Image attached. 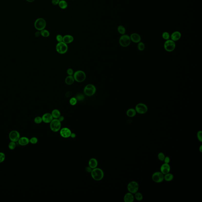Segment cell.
I'll use <instances>...</instances> for the list:
<instances>
[{"instance_id":"cell-1","label":"cell","mask_w":202,"mask_h":202,"mask_svg":"<svg viewBox=\"0 0 202 202\" xmlns=\"http://www.w3.org/2000/svg\"><path fill=\"white\" fill-rule=\"evenodd\" d=\"M91 173L92 178L97 181H101L104 177V172L100 168L96 167L93 169Z\"/></svg>"},{"instance_id":"cell-2","label":"cell","mask_w":202,"mask_h":202,"mask_svg":"<svg viewBox=\"0 0 202 202\" xmlns=\"http://www.w3.org/2000/svg\"><path fill=\"white\" fill-rule=\"evenodd\" d=\"M61 122L58 119H53L50 123V130L54 132H58L61 128Z\"/></svg>"},{"instance_id":"cell-3","label":"cell","mask_w":202,"mask_h":202,"mask_svg":"<svg viewBox=\"0 0 202 202\" xmlns=\"http://www.w3.org/2000/svg\"><path fill=\"white\" fill-rule=\"evenodd\" d=\"M73 77L75 81L78 82H81L85 80L86 75L83 71L77 70L73 73Z\"/></svg>"},{"instance_id":"cell-4","label":"cell","mask_w":202,"mask_h":202,"mask_svg":"<svg viewBox=\"0 0 202 202\" xmlns=\"http://www.w3.org/2000/svg\"><path fill=\"white\" fill-rule=\"evenodd\" d=\"M96 91V89L95 86L91 84H89L85 87L84 92L86 96H91L95 94Z\"/></svg>"},{"instance_id":"cell-5","label":"cell","mask_w":202,"mask_h":202,"mask_svg":"<svg viewBox=\"0 0 202 202\" xmlns=\"http://www.w3.org/2000/svg\"><path fill=\"white\" fill-rule=\"evenodd\" d=\"M57 51L60 54H64L66 53L68 50V46L67 44L64 43L63 41L58 42L56 46Z\"/></svg>"},{"instance_id":"cell-6","label":"cell","mask_w":202,"mask_h":202,"mask_svg":"<svg viewBox=\"0 0 202 202\" xmlns=\"http://www.w3.org/2000/svg\"><path fill=\"white\" fill-rule=\"evenodd\" d=\"M130 36L126 34H124L121 36L119 40V44L123 47H127L131 43Z\"/></svg>"},{"instance_id":"cell-7","label":"cell","mask_w":202,"mask_h":202,"mask_svg":"<svg viewBox=\"0 0 202 202\" xmlns=\"http://www.w3.org/2000/svg\"><path fill=\"white\" fill-rule=\"evenodd\" d=\"M46 26V22L45 20L42 18H39L35 21L34 27L37 30H41L44 29Z\"/></svg>"},{"instance_id":"cell-8","label":"cell","mask_w":202,"mask_h":202,"mask_svg":"<svg viewBox=\"0 0 202 202\" xmlns=\"http://www.w3.org/2000/svg\"><path fill=\"white\" fill-rule=\"evenodd\" d=\"M127 189L129 192L135 194L138 191L139 185L135 181H131L128 184Z\"/></svg>"},{"instance_id":"cell-9","label":"cell","mask_w":202,"mask_h":202,"mask_svg":"<svg viewBox=\"0 0 202 202\" xmlns=\"http://www.w3.org/2000/svg\"><path fill=\"white\" fill-rule=\"evenodd\" d=\"M165 50L167 51L171 52L174 50L176 48L175 43L171 40H166L164 44Z\"/></svg>"},{"instance_id":"cell-10","label":"cell","mask_w":202,"mask_h":202,"mask_svg":"<svg viewBox=\"0 0 202 202\" xmlns=\"http://www.w3.org/2000/svg\"><path fill=\"white\" fill-rule=\"evenodd\" d=\"M164 174L161 172H156L153 174L152 178L155 182L159 183L164 181Z\"/></svg>"},{"instance_id":"cell-11","label":"cell","mask_w":202,"mask_h":202,"mask_svg":"<svg viewBox=\"0 0 202 202\" xmlns=\"http://www.w3.org/2000/svg\"><path fill=\"white\" fill-rule=\"evenodd\" d=\"M135 110L138 113L144 114L147 112L148 107L145 104L139 103L136 105Z\"/></svg>"},{"instance_id":"cell-12","label":"cell","mask_w":202,"mask_h":202,"mask_svg":"<svg viewBox=\"0 0 202 202\" xmlns=\"http://www.w3.org/2000/svg\"><path fill=\"white\" fill-rule=\"evenodd\" d=\"M9 137L11 141L17 142L20 138V134L18 131L12 130L10 133Z\"/></svg>"},{"instance_id":"cell-13","label":"cell","mask_w":202,"mask_h":202,"mask_svg":"<svg viewBox=\"0 0 202 202\" xmlns=\"http://www.w3.org/2000/svg\"><path fill=\"white\" fill-rule=\"evenodd\" d=\"M71 133V130L66 127L62 128L60 130V135L64 138H68L70 137Z\"/></svg>"},{"instance_id":"cell-14","label":"cell","mask_w":202,"mask_h":202,"mask_svg":"<svg viewBox=\"0 0 202 202\" xmlns=\"http://www.w3.org/2000/svg\"><path fill=\"white\" fill-rule=\"evenodd\" d=\"M41 117L42 119L43 122L46 124L50 123L53 119L51 114L48 112L45 113L44 114H43Z\"/></svg>"},{"instance_id":"cell-15","label":"cell","mask_w":202,"mask_h":202,"mask_svg":"<svg viewBox=\"0 0 202 202\" xmlns=\"http://www.w3.org/2000/svg\"><path fill=\"white\" fill-rule=\"evenodd\" d=\"M171 171V167L169 163H164L160 167V172L165 174L169 173Z\"/></svg>"},{"instance_id":"cell-16","label":"cell","mask_w":202,"mask_h":202,"mask_svg":"<svg viewBox=\"0 0 202 202\" xmlns=\"http://www.w3.org/2000/svg\"><path fill=\"white\" fill-rule=\"evenodd\" d=\"M131 41L135 43H138L140 42L141 40V37L137 33H133L130 36Z\"/></svg>"},{"instance_id":"cell-17","label":"cell","mask_w":202,"mask_h":202,"mask_svg":"<svg viewBox=\"0 0 202 202\" xmlns=\"http://www.w3.org/2000/svg\"><path fill=\"white\" fill-rule=\"evenodd\" d=\"M18 142L20 145L25 146L29 144L30 142V140L28 137H23L20 138L19 140L18 141Z\"/></svg>"},{"instance_id":"cell-18","label":"cell","mask_w":202,"mask_h":202,"mask_svg":"<svg viewBox=\"0 0 202 202\" xmlns=\"http://www.w3.org/2000/svg\"><path fill=\"white\" fill-rule=\"evenodd\" d=\"M181 37V34L179 31H175L171 34L170 37L171 40L174 41H177L180 39Z\"/></svg>"},{"instance_id":"cell-19","label":"cell","mask_w":202,"mask_h":202,"mask_svg":"<svg viewBox=\"0 0 202 202\" xmlns=\"http://www.w3.org/2000/svg\"><path fill=\"white\" fill-rule=\"evenodd\" d=\"M133 194L129 192L125 194L124 196V200L125 202H133L134 201V196Z\"/></svg>"},{"instance_id":"cell-20","label":"cell","mask_w":202,"mask_h":202,"mask_svg":"<svg viewBox=\"0 0 202 202\" xmlns=\"http://www.w3.org/2000/svg\"><path fill=\"white\" fill-rule=\"evenodd\" d=\"M89 166L92 169L96 168L98 165V162L95 158H92L89 160Z\"/></svg>"},{"instance_id":"cell-21","label":"cell","mask_w":202,"mask_h":202,"mask_svg":"<svg viewBox=\"0 0 202 202\" xmlns=\"http://www.w3.org/2000/svg\"><path fill=\"white\" fill-rule=\"evenodd\" d=\"M74 40L73 36L70 35H66L63 36L62 41L67 44L71 43Z\"/></svg>"},{"instance_id":"cell-22","label":"cell","mask_w":202,"mask_h":202,"mask_svg":"<svg viewBox=\"0 0 202 202\" xmlns=\"http://www.w3.org/2000/svg\"><path fill=\"white\" fill-rule=\"evenodd\" d=\"M75 80L73 75H68L65 79V83L67 85H71L74 82Z\"/></svg>"},{"instance_id":"cell-23","label":"cell","mask_w":202,"mask_h":202,"mask_svg":"<svg viewBox=\"0 0 202 202\" xmlns=\"http://www.w3.org/2000/svg\"><path fill=\"white\" fill-rule=\"evenodd\" d=\"M136 112L135 109L133 108L129 109L126 112V114L128 117H133L136 115Z\"/></svg>"},{"instance_id":"cell-24","label":"cell","mask_w":202,"mask_h":202,"mask_svg":"<svg viewBox=\"0 0 202 202\" xmlns=\"http://www.w3.org/2000/svg\"><path fill=\"white\" fill-rule=\"evenodd\" d=\"M51 114L53 119H58L60 116L61 115L60 111L57 109L53 110Z\"/></svg>"},{"instance_id":"cell-25","label":"cell","mask_w":202,"mask_h":202,"mask_svg":"<svg viewBox=\"0 0 202 202\" xmlns=\"http://www.w3.org/2000/svg\"><path fill=\"white\" fill-rule=\"evenodd\" d=\"M173 178H174V176L171 173L169 172L164 175V179L166 181H171L173 179Z\"/></svg>"},{"instance_id":"cell-26","label":"cell","mask_w":202,"mask_h":202,"mask_svg":"<svg viewBox=\"0 0 202 202\" xmlns=\"http://www.w3.org/2000/svg\"><path fill=\"white\" fill-rule=\"evenodd\" d=\"M59 6L62 9H65L68 7V4L65 0H61L59 2Z\"/></svg>"},{"instance_id":"cell-27","label":"cell","mask_w":202,"mask_h":202,"mask_svg":"<svg viewBox=\"0 0 202 202\" xmlns=\"http://www.w3.org/2000/svg\"><path fill=\"white\" fill-rule=\"evenodd\" d=\"M134 198H135V199L137 201H141L143 199V195L140 192H137V193H135V196H134Z\"/></svg>"},{"instance_id":"cell-28","label":"cell","mask_w":202,"mask_h":202,"mask_svg":"<svg viewBox=\"0 0 202 202\" xmlns=\"http://www.w3.org/2000/svg\"><path fill=\"white\" fill-rule=\"evenodd\" d=\"M118 31L120 34L124 35L126 33V29L124 26L122 25H119L118 27Z\"/></svg>"},{"instance_id":"cell-29","label":"cell","mask_w":202,"mask_h":202,"mask_svg":"<svg viewBox=\"0 0 202 202\" xmlns=\"http://www.w3.org/2000/svg\"><path fill=\"white\" fill-rule=\"evenodd\" d=\"M40 34L43 37L47 38L49 36H50V33L48 30L44 29L41 30Z\"/></svg>"},{"instance_id":"cell-30","label":"cell","mask_w":202,"mask_h":202,"mask_svg":"<svg viewBox=\"0 0 202 202\" xmlns=\"http://www.w3.org/2000/svg\"><path fill=\"white\" fill-rule=\"evenodd\" d=\"M145 45L142 42H139L138 43V45H137V48L139 50H140V51H142L144 50L145 49Z\"/></svg>"},{"instance_id":"cell-31","label":"cell","mask_w":202,"mask_h":202,"mask_svg":"<svg viewBox=\"0 0 202 202\" xmlns=\"http://www.w3.org/2000/svg\"><path fill=\"white\" fill-rule=\"evenodd\" d=\"M162 36L163 39L166 40H168L170 38V35L168 32H164L162 34Z\"/></svg>"},{"instance_id":"cell-32","label":"cell","mask_w":202,"mask_h":202,"mask_svg":"<svg viewBox=\"0 0 202 202\" xmlns=\"http://www.w3.org/2000/svg\"><path fill=\"white\" fill-rule=\"evenodd\" d=\"M16 147V142H14L13 141H11L10 142L9 144H8V148H9L10 149L13 150L15 149Z\"/></svg>"},{"instance_id":"cell-33","label":"cell","mask_w":202,"mask_h":202,"mask_svg":"<svg viewBox=\"0 0 202 202\" xmlns=\"http://www.w3.org/2000/svg\"><path fill=\"white\" fill-rule=\"evenodd\" d=\"M77 100L75 97H72L70 100L69 102L71 105L74 106L77 103Z\"/></svg>"},{"instance_id":"cell-34","label":"cell","mask_w":202,"mask_h":202,"mask_svg":"<svg viewBox=\"0 0 202 202\" xmlns=\"http://www.w3.org/2000/svg\"><path fill=\"white\" fill-rule=\"evenodd\" d=\"M34 122L36 124H40L43 122L42 119L41 117H36L34 119Z\"/></svg>"},{"instance_id":"cell-35","label":"cell","mask_w":202,"mask_h":202,"mask_svg":"<svg viewBox=\"0 0 202 202\" xmlns=\"http://www.w3.org/2000/svg\"><path fill=\"white\" fill-rule=\"evenodd\" d=\"M165 155L163 152L159 153L158 154V158L160 161H163L165 158Z\"/></svg>"},{"instance_id":"cell-36","label":"cell","mask_w":202,"mask_h":202,"mask_svg":"<svg viewBox=\"0 0 202 202\" xmlns=\"http://www.w3.org/2000/svg\"><path fill=\"white\" fill-rule=\"evenodd\" d=\"M30 142L32 144H36L38 142V139L36 137H32L30 139H29Z\"/></svg>"},{"instance_id":"cell-37","label":"cell","mask_w":202,"mask_h":202,"mask_svg":"<svg viewBox=\"0 0 202 202\" xmlns=\"http://www.w3.org/2000/svg\"><path fill=\"white\" fill-rule=\"evenodd\" d=\"M75 98H76L77 101H82L83 100L85 97L82 94H78L76 96V97H75Z\"/></svg>"},{"instance_id":"cell-38","label":"cell","mask_w":202,"mask_h":202,"mask_svg":"<svg viewBox=\"0 0 202 202\" xmlns=\"http://www.w3.org/2000/svg\"><path fill=\"white\" fill-rule=\"evenodd\" d=\"M5 155L4 153L0 152V163H2L5 159Z\"/></svg>"},{"instance_id":"cell-39","label":"cell","mask_w":202,"mask_h":202,"mask_svg":"<svg viewBox=\"0 0 202 202\" xmlns=\"http://www.w3.org/2000/svg\"><path fill=\"white\" fill-rule=\"evenodd\" d=\"M202 132L201 131H199L197 133V137L198 139V140L200 141V142H202Z\"/></svg>"},{"instance_id":"cell-40","label":"cell","mask_w":202,"mask_h":202,"mask_svg":"<svg viewBox=\"0 0 202 202\" xmlns=\"http://www.w3.org/2000/svg\"><path fill=\"white\" fill-rule=\"evenodd\" d=\"M56 40H57V41H58V42H60L61 41H62L63 40V36H62V35L61 34H58L56 36Z\"/></svg>"},{"instance_id":"cell-41","label":"cell","mask_w":202,"mask_h":202,"mask_svg":"<svg viewBox=\"0 0 202 202\" xmlns=\"http://www.w3.org/2000/svg\"><path fill=\"white\" fill-rule=\"evenodd\" d=\"M67 73L68 75H73L74 73L73 70L71 68H68L67 70Z\"/></svg>"},{"instance_id":"cell-42","label":"cell","mask_w":202,"mask_h":202,"mask_svg":"<svg viewBox=\"0 0 202 202\" xmlns=\"http://www.w3.org/2000/svg\"><path fill=\"white\" fill-rule=\"evenodd\" d=\"M163 161H164L165 163H169L170 162V158L168 156H166V157H165V159Z\"/></svg>"},{"instance_id":"cell-43","label":"cell","mask_w":202,"mask_h":202,"mask_svg":"<svg viewBox=\"0 0 202 202\" xmlns=\"http://www.w3.org/2000/svg\"><path fill=\"white\" fill-rule=\"evenodd\" d=\"M60 1V0H52V3L53 5H57V4H59Z\"/></svg>"},{"instance_id":"cell-44","label":"cell","mask_w":202,"mask_h":202,"mask_svg":"<svg viewBox=\"0 0 202 202\" xmlns=\"http://www.w3.org/2000/svg\"><path fill=\"white\" fill-rule=\"evenodd\" d=\"M92 169H93L92 168H91L89 166L88 167H86L85 168L86 171H87V172H90V173H91Z\"/></svg>"},{"instance_id":"cell-45","label":"cell","mask_w":202,"mask_h":202,"mask_svg":"<svg viewBox=\"0 0 202 202\" xmlns=\"http://www.w3.org/2000/svg\"><path fill=\"white\" fill-rule=\"evenodd\" d=\"M72 93L71 92L68 91V92H66V94H65V96H66V97H67V98H69V97H70L72 95Z\"/></svg>"},{"instance_id":"cell-46","label":"cell","mask_w":202,"mask_h":202,"mask_svg":"<svg viewBox=\"0 0 202 202\" xmlns=\"http://www.w3.org/2000/svg\"><path fill=\"white\" fill-rule=\"evenodd\" d=\"M58 119L61 122H63L64 120V117L63 116L61 115L58 118Z\"/></svg>"},{"instance_id":"cell-47","label":"cell","mask_w":202,"mask_h":202,"mask_svg":"<svg viewBox=\"0 0 202 202\" xmlns=\"http://www.w3.org/2000/svg\"><path fill=\"white\" fill-rule=\"evenodd\" d=\"M40 35H41V34H40V32H39V31H37V32H35V35L36 37H38L40 36Z\"/></svg>"},{"instance_id":"cell-48","label":"cell","mask_w":202,"mask_h":202,"mask_svg":"<svg viewBox=\"0 0 202 202\" xmlns=\"http://www.w3.org/2000/svg\"><path fill=\"white\" fill-rule=\"evenodd\" d=\"M76 135L75 133H71V135H70V137L72 138H75L76 137Z\"/></svg>"},{"instance_id":"cell-49","label":"cell","mask_w":202,"mask_h":202,"mask_svg":"<svg viewBox=\"0 0 202 202\" xmlns=\"http://www.w3.org/2000/svg\"><path fill=\"white\" fill-rule=\"evenodd\" d=\"M199 151H200V152H202V146L201 145V146H200V147H199Z\"/></svg>"},{"instance_id":"cell-50","label":"cell","mask_w":202,"mask_h":202,"mask_svg":"<svg viewBox=\"0 0 202 202\" xmlns=\"http://www.w3.org/2000/svg\"><path fill=\"white\" fill-rule=\"evenodd\" d=\"M27 0L29 2H31L34 1L35 0Z\"/></svg>"}]
</instances>
